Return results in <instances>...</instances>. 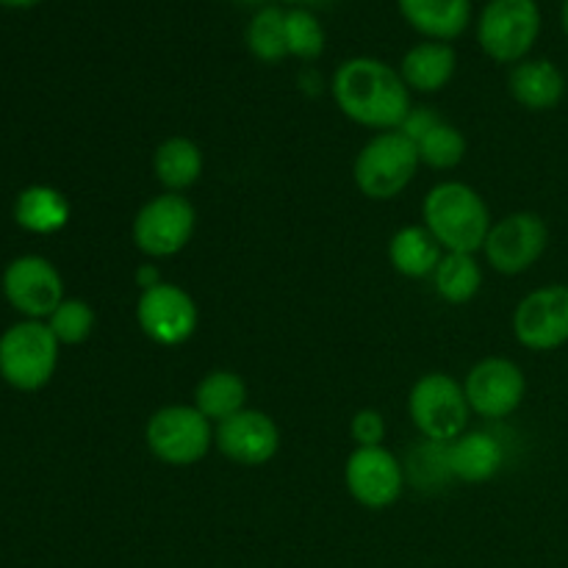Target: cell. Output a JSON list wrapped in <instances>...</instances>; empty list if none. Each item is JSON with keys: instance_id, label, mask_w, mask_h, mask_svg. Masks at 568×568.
Returning <instances> with one entry per match:
<instances>
[{"instance_id": "28", "label": "cell", "mask_w": 568, "mask_h": 568, "mask_svg": "<svg viewBox=\"0 0 568 568\" xmlns=\"http://www.w3.org/2000/svg\"><path fill=\"white\" fill-rule=\"evenodd\" d=\"M48 327L59 344H83L94 331V311L83 300H64L48 316Z\"/></svg>"}, {"instance_id": "19", "label": "cell", "mask_w": 568, "mask_h": 568, "mask_svg": "<svg viewBox=\"0 0 568 568\" xmlns=\"http://www.w3.org/2000/svg\"><path fill=\"white\" fill-rule=\"evenodd\" d=\"M455 70H458V53L449 42H419L403 55L399 64V75H403L405 87L410 92L433 94L442 92L449 81H453Z\"/></svg>"}, {"instance_id": "33", "label": "cell", "mask_w": 568, "mask_h": 568, "mask_svg": "<svg viewBox=\"0 0 568 568\" xmlns=\"http://www.w3.org/2000/svg\"><path fill=\"white\" fill-rule=\"evenodd\" d=\"M560 22H564V31L568 33V0H564V9H560Z\"/></svg>"}, {"instance_id": "6", "label": "cell", "mask_w": 568, "mask_h": 568, "mask_svg": "<svg viewBox=\"0 0 568 568\" xmlns=\"http://www.w3.org/2000/svg\"><path fill=\"white\" fill-rule=\"evenodd\" d=\"M59 347L44 322L26 320L9 327L0 336V377L17 392H39L53 377Z\"/></svg>"}, {"instance_id": "21", "label": "cell", "mask_w": 568, "mask_h": 568, "mask_svg": "<svg viewBox=\"0 0 568 568\" xmlns=\"http://www.w3.org/2000/svg\"><path fill=\"white\" fill-rule=\"evenodd\" d=\"M14 220L22 231L50 236L70 222V200L53 186H28L17 194Z\"/></svg>"}, {"instance_id": "18", "label": "cell", "mask_w": 568, "mask_h": 568, "mask_svg": "<svg viewBox=\"0 0 568 568\" xmlns=\"http://www.w3.org/2000/svg\"><path fill=\"white\" fill-rule=\"evenodd\" d=\"M505 464V449L488 433H464L447 444V466L449 475L469 486L494 480Z\"/></svg>"}, {"instance_id": "34", "label": "cell", "mask_w": 568, "mask_h": 568, "mask_svg": "<svg viewBox=\"0 0 568 568\" xmlns=\"http://www.w3.org/2000/svg\"><path fill=\"white\" fill-rule=\"evenodd\" d=\"M247 3H258V0H247Z\"/></svg>"}, {"instance_id": "29", "label": "cell", "mask_w": 568, "mask_h": 568, "mask_svg": "<svg viewBox=\"0 0 568 568\" xmlns=\"http://www.w3.org/2000/svg\"><path fill=\"white\" fill-rule=\"evenodd\" d=\"M349 433H353L358 447H383V438H386V419H383L381 410L364 408L353 416V422H349Z\"/></svg>"}, {"instance_id": "9", "label": "cell", "mask_w": 568, "mask_h": 568, "mask_svg": "<svg viewBox=\"0 0 568 568\" xmlns=\"http://www.w3.org/2000/svg\"><path fill=\"white\" fill-rule=\"evenodd\" d=\"M549 244V227L532 211H516L494 222L483 253L488 266L499 275H521L541 261Z\"/></svg>"}, {"instance_id": "20", "label": "cell", "mask_w": 568, "mask_h": 568, "mask_svg": "<svg viewBox=\"0 0 568 568\" xmlns=\"http://www.w3.org/2000/svg\"><path fill=\"white\" fill-rule=\"evenodd\" d=\"M153 172L155 181L166 192H186L203 175V153L197 144L186 136H170L155 148L153 153Z\"/></svg>"}, {"instance_id": "26", "label": "cell", "mask_w": 568, "mask_h": 568, "mask_svg": "<svg viewBox=\"0 0 568 568\" xmlns=\"http://www.w3.org/2000/svg\"><path fill=\"white\" fill-rule=\"evenodd\" d=\"M416 150H419L422 164L433 170H455L466 155V139L458 128L442 120L416 142Z\"/></svg>"}, {"instance_id": "7", "label": "cell", "mask_w": 568, "mask_h": 568, "mask_svg": "<svg viewBox=\"0 0 568 568\" xmlns=\"http://www.w3.org/2000/svg\"><path fill=\"white\" fill-rule=\"evenodd\" d=\"M144 442L155 460L166 466H194L214 447V422L194 405H166L144 425Z\"/></svg>"}, {"instance_id": "24", "label": "cell", "mask_w": 568, "mask_h": 568, "mask_svg": "<svg viewBox=\"0 0 568 568\" xmlns=\"http://www.w3.org/2000/svg\"><path fill=\"white\" fill-rule=\"evenodd\" d=\"M436 294L449 305H466L483 286V266L469 253H444L433 272Z\"/></svg>"}, {"instance_id": "30", "label": "cell", "mask_w": 568, "mask_h": 568, "mask_svg": "<svg viewBox=\"0 0 568 568\" xmlns=\"http://www.w3.org/2000/svg\"><path fill=\"white\" fill-rule=\"evenodd\" d=\"M438 122H442V116H438L433 109H425V105H422V109H410L408 120L403 122L399 131H403L405 136L414 139V142H419V139L425 136L433 125H438Z\"/></svg>"}, {"instance_id": "11", "label": "cell", "mask_w": 568, "mask_h": 568, "mask_svg": "<svg viewBox=\"0 0 568 568\" xmlns=\"http://www.w3.org/2000/svg\"><path fill=\"white\" fill-rule=\"evenodd\" d=\"M136 322L144 336L159 347H181L197 333L200 311L192 294L175 283H159L139 294Z\"/></svg>"}, {"instance_id": "13", "label": "cell", "mask_w": 568, "mask_h": 568, "mask_svg": "<svg viewBox=\"0 0 568 568\" xmlns=\"http://www.w3.org/2000/svg\"><path fill=\"white\" fill-rule=\"evenodd\" d=\"M349 497L369 510H386L403 497L405 469L386 447H355L344 464Z\"/></svg>"}, {"instance_id": "25", "label": "cell", "mask_w": 568, "mask_h": 568, "mask_svg": "<svg viewBox=\"0 0 568 568\" xmlns=\"http://www.w3.org/2000/svg\"><path fill=\"white\" fill-rule=\"evenodd\" d=\"M250 53L264 64H277L288 55L286 48V11L281 6H261L244 31Z\"/></svg>"}, {"instance_id": "15", "label": "cell", "mask_w": 568, "mask_h": 568, "mask_svg": "<svg viewBox=\"0 0 568 568\" xmlns=\"http://www.w3.org/2000/svg\"><path fill=\"white\" fill-rule=\"evenodd\" d=\"M214 447L231 464L253 469V466H264L275 458L281 449V430L272 416L244 408L231 419L214 425Z\"/></svg>"}, {"instance_id": "27", "label": "cell", "mask_w": 568, "mask_h": 568, "mask_svg": "<svg viewBox=\"0 0 568 568\" xmlns=\"http://www.w3.org/2000/svg\"><path fill=\"white\" fill-rule=\"evenodd\" d=\"M286 48L288 55L303 61H316L325 53V28L308 9L286 11Z\"/></svg>"}, {"instance_id": "31", "label": "cell", "mask_w": 568, "mask_h": 568, "mask_svg": "<svg viewBox=\"0 0 568 568\" xmlns=\"http://www.w3.org/2000/svg\"><path fill=\"white\" fill-rule=\"evenodd\" d=\"M159 283H164V281H161L159 270H155L153 264H144V266H139V270H136V286L142 288V292H148V288L159 286Z\"/></svg>"}, {"instance_id": "1", "label": "cell", "mask_w": 568, "mask_h": 568, "mask_svg": "<svg viewBox=\"0 0 568 568\" xmlns=\"http://www.w3.org/2000/svg\"><path fill=\"white\" fill-rule=\"evenodd\" d=\"M338 111L369 131H399L410 114V89L399 70L372 55L342 61L331 81Z\"/></svg>"}, {"instance_id": "3", "label": "cell", "mask_w": 568, "mask_h": 568, "mask_svg": "<svg viewBox=\"0 0 568 568\" xmlns=\"http://www.w3.org/2000/svg\"><path fill=\"white\" fill-rule=\"evenodd\" d=\"M419 150L403 131L375 133L353 161V181L364 197L386 203L403 194L419 170Z\"/></svg>"}, {"instance_id": "2", "label": "cell", "mask_w": 568, "mask_h": 568, "mask_svg": "<svg viewBox=\"0 0 568 568\" xmlns=\"http://www.w3.org/2000/svg\"><path fill=\"white\" fill-rule=\"evenodd\" d=\"M422 225L433 233L444 253L475 255L491 231V211L477 189L464 181H442L425 194Z\"/></svg>"}, {"instance_id": "4", "label": "cell", "mask_w": 568, "mask_h": 568, "mask_svg": "<svg viewBox=\"0 0 568 568\" xmlns=\"http://www.w3.org/2000/svg\"><path fill=\"white\" fill-rule=\"evenodd\" d=\"M469 414L464 383L447 372H427L410 386L408 416L427 442L453 444L466 433Z\"/></svg>"}, {"instance_id": "8", "label": "cell", "mask_w": 568, "mask_h": 568, "mask_svg": "<svg viewBox=\"0 0 568 568\" xmlns=\"http://www.w3.org/2000/svg\"><path fill=\"white\" fill-rule=\"evenodd\" d=\"M194 227H197L194 205L183 194L164 192L136 211L131 239L139 253L148 258H170L192 242Z\"/></svg>"}, {"instance_id": "10", "label": "cell", "mask_w": 568, "mask_h": 568, "mask_svg": "<svg viewBox=\"0 0 568 568\" xmlns=\"http://www.w3.org/2000/svg\"><path fill=\"white\" fill-rule=\"evenodd\" d=\"M514 336L530 353H555L568 344V286L552 283L521 297L514 311Z\"/></svg>"}, {"instance_id": "16", "label": "cell", "mask_w": 568, "mask_h": 568, "mask_svg": "<svg viewBox=\"0 0 568 568\" xmlns=\"http://www.w3.org/2000/svg\"><path fill=\"white\" fill-rule=\"evenodd\" d=\"M510 98L527 111H552L566 94V78L549 59H525L508 75Z\"/></svg>"}, {"instance_id": "12", "label": "cell", "mask_w": 568, "mask_h": 568, "mask_svg": "<svg viewBox=\"0 0 568 568\" xmlns=\"http://www.w3.org/2000/svg\"><path fill=\"white\" fill-rule=\"evenodd\" d=\"M464 392L471 414L483 419H508L525 403L527 377L516 361L491 355L471 366Z\"/></svg>"}, {"instance_id": "5", "label": "cell", "mask_w": 568, "mask_h": 568, "mask_svg": "<svg viewBox=\"0 0 568 568\" xmlns=\"http://www.w3.org/2000/svg\"><path fill=\"white\" fill-rule=\"evenodd\" d=\"M541 9L536 0H488L477 20V42L488 59L519 64L536 48Z\"/></svg>"}, {"instance_id": "23", "label": "cell", "mask_w": 568, "mask_h": 568, "mask_svg": "<svg viewBox=\"0 0 568 568\" xmlns=\"http://www.w3.org/2000/svg\"><path fill=\"white\" fill-rule=\"evenodd\" d=\"M244 403H247V383L242 381V375L231 369H214L197 383L192 405L205 419L220 425V422L244 410Z\"/></svg>"}, {"instance_id": "32", "label": "cell", "mask_w": 568, "mask_h": 568, "mask_svg": "<svg viewBox=\"0 0 568 568\" xmlns=\"http://www.w3.org/2000/svg\"><path fill=\"white\" fill-rule=\"evenodd\" d=\"M3 6H9V9H31V6H37L39 0H0Z\"/></svg>"}, {"instance_id": "17", "label": "cell", "mask_w": 568, "mask_h": 568, "mask_svg": "<svg viewBox=\"0 0 568 568\" xmlns=\"http://www.w3.org/2000/svg\"><path fill=\"white\" fill-rule=\"evenodd\" d=\"M399 14L430 42H453L469 28L471 0H397Z\"/></svg>"}, {"instance_id": "14", "label": "cell", "mask_w": 568, "mask_h": 568, "mask_svg": "<svg viewBox=\"0 0 568 568\" xmlns=\"http://www.w3.org/2000/svg\"><path fill=\"white\" fill-rule=\"evenodd\" d=\"M3 294L22 316L42 322L64 303V283L48 258L22 255L6 266Z\"/></svg>"}, {"instance_id": "22", "label": "cell", "mask_w": 568, "mask_h": 568, "mask_svg": "<svg viewBox=\"0 0 568 568\" xmlns=\"http://www.w3.org/2000/svg\"><path fill=\"white\" fill-rule=\"evenodd\" d=\"M442 244L425 225H405L388 242V261L403 277H427L442 261Z\"/></svg>"}]
</instances>
